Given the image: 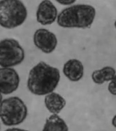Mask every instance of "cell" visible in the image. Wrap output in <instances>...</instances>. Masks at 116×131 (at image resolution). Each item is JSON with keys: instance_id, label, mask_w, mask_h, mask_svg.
Returning <instances> with one entry per match:
<instances>
[{"instance_id": "6da1fadb", "label": "cell", "mask_w": 116, "mask_h": 131, "mask_svg": "<svg viewBox=\"0 0 116 131\" xmlns=\"http://www.w3.org/2000/svg\"><path fill=\"white\" fill-rule=\"evenodd\" d=\"M60 78L59 71L44 61H41L30 70L27 86L30 92L37 96H44L53 92Z\"/></svg>"}, {"instance_id": "7a4b0ae2", "label": "cell", "mask_w": 116, "mask_h": 131, "mask_svg": "<svg viewBox=\"0 0 116 131\" xmlns=\"http://www.w3.org/2000/svg\"><path fill=\"white\" fill-rule=\"evenodd\" d=\"M96 10L93 6L75 5L65 8L57 17V23L64 28H89L94 22Z\"/></svg>"}, {"instance_id": "3957f363", "label": "cell", "mask_w": 116, "mask_h": 131, "mask_svg": "<svg viewBox=\"0 0 116 131\" xmlns=\"http://www.w3.org/2000/svg\"><path fill=\"white\" fill-rule=\"evenodd\" d=\"M28 15L27 7L20 1H0V26L4 28L14 29L24 23Z\"/></svg>"}, {"instance_id": "277c9868", "label": "cell", "mask_w": 116, "mask_h": 131, "mask_svg": "<svg viewBox=\"0 0 116 131\" xmlns=\"http://www.w3.org/2000/svg\"><path fill=\"white\" fill-rule=\"evenodd\" d=\"M27 115L26 105L18 96L5 99L0 103V119L5 126L19 125L24 122Z\"/></svg>"}, {"instance_id": "5b68a950", "label": "cell", "mask_w": 116, "mask_h": 131, "mask_svg": "<svg viewBox=\"0 0 116 131\" xmlns=\"http://www.w3.org/2000/svg\"><path fill=\"white\" fill-rule=\"evenodd\" d=\"M25 57L24 49L18 41L6 38L0 41V66L11 68L22 62Z\"/></svg>"}, {"instance_id": "8992f818", "label": "cell", "mask_w": 116, "mask_h": 131, "mask_svg": "<svg viewBox=\"0 0 116 131\" xmlns=\"http://www.w3.org/2000/svg\"><path fill=\"white\" fill-rule=\"evenodd\" d=\"M20 78L13 68H0V92L8 95L15 92L18 88Z\"/></svg>"}, {"instance_id": "52a82bcc", "label": "cell", "mask_w": 116, "mask_h": 131, "mask_svg": "<svg viewBox=\"0 0 116 131\" xmlns=\"http://www.w3.org/2000/svg\"><path fill=\"white\" fill-rule=\"evenodd\" d=\"M33 42L36 47L46 54L52 52L58 43L57 37L53 32L45 28H40L35 31Z\"/></svg>"}, {"instance_id": "ba28073f", "label": "cell", "mask_w": 116, "mask_h": 131, "mask_svg": "<svg viewBox=\"0 0 116 131\" xmlns=\"http://www.w3.org/2000/svg\"><path fill=\"white\" fill-rule=\"evenodd\" d=\"M58 10L55 6L50 1H43L39 4L37 10V21L45 26L51 25L57 18Z\"/></svg>"}, {"instance_id": "9c48e42d", "label": "cell", "mask_w": 116, "mask_h": 131, "mask_svg": "<svg viewBox=\"0 0 116 131\" xmlns=\"http://www.w3.org/2000/svg\"><path fill=\"white\" fill-rule=\"evenodd\" d=\"M84 68L81 62L75 59L68 61L63 66L64 75L72 82H78L84 75Z\"/></svg>"}, {"instance_id": "30bf717a", "label": "cell", "mask_w": 116, "mask_h": 131, "mask_svg": "<svg viewBox=\"0 0 116 131\" xmlns=\"http://www.w3.org/2000/svg\"><path fill=\"white\" fill-rule=\"evenodd\" d=\"M45 104L50 113L58 114L65 107L66 102L60 95L52 92L47 94L45 97Z\"/></svg>"}, {"instance_id": "8fae6325", "label": "cell", "mask_w": 116, "mask_h": 131, "mask_svg": "<svg viewBox=\"0 0 116 131\" xmlns=\"http://www.w3.org/2000/svg\"><path fill=\"white\" fill-rule=\"evenodd\" d=\"M42 131H69V128L63 119L53 114L46 119Z\"/></svg>"}, {"instance_id": "7c38bea8", "label": "cell", "mask_w": 116, "mask_h": 131, "mask_svg": "<svg viewBox=\"0 0 116 131\" xmlns=\"http://www.w3.org/2000/svg\"><path fill=\"white\" fill-rule=\"evenodd\" d=\"M116 75V71L111 67H105L101 69L94 71L92 75V80L94 83L102 84L105 82L112 81Z\"/></svg>"}, {"instance_id": "4fadbf2b", "label": "cell", "mask_w": 116, "mask_h": 131, "mask_svg": "<svg viewBox=\"0 0 116 131\" xmlns=\"http://www.w3.org/2000/svg\"><path fill=\"white\" fill-rule=\"evenodd\" d=\"M108 90L111 94L116 96V75L108 85Z\"/></svg>"}, {"instance_id": "5bb4252c", "label": "cell", "mask_w": 116, "mask_h": 131, "mask_svg": "<svg viewBox=\"0 0 116 131\" xmlns=\"http://www.w3.org/2000/svg\"><path fill=\"white\" fill-rule=\"evenodd\" d=\"M75 1H72V0H69V1H57V2L63 5H69L73 4V3L75 2Z\"/></svg>"}, {"instance_id": "9a60e30c", "label": "cell", "mask_w": 116, "mask_h": 131, "mask_svg": "<svg viewBox=\"0 0 116 131\" xmlns=\"http://www.w3.org/2000/svg\"><path fill=\"white\" fill-rule=\"evenodd\" d=\"M5 131H30L29 130H27L25 129H21L18 128H10L6 129Z\"/></svg>"}, {"instance_id": "2e32d148", "label": "cell", "mask_w": 116, "mask_h": 131, "mask_svg": "<svg viewBox=\"0 0 116 131\" xmlns=\"http://www.w3.org/2000/svg\"><path fill=\"white\" fill-rule=\"evenodd\" d=\"M112 123L113 127L116 128V115L113 117L112 121Z\"/></svg>"}, {"instance_id": "e0dca14e", "label": "cell", "mask_w": 116, "mask_h": 131, "mask_svg": "<svg viewBox=\"0 0 116 131\" xmlns=\"http://www.w3.org/2000/svg\"><path fill=\"white\" fill-rule=\"evenodd\" d=\"M2 100H3V96H2V94L0 92V103L2 102Z\"/></svg>"}, {"instance_id": "ac0fdd59", "label": "cell", "mask_w": 116, "mask_h": 131, "mask_svg": "<svg viewBox=\"0 0 116 131\" xmlns=\"http://www.w3.org/2000/svg\"><path fill=\"white\" fill-rule=\"evenodd\" d=\"M114 26H115V27L116 28V20L115 21V23H114Z\"/></svg>"}, {"instance_id": "d6986e66", "label": "cell", "mask_w": 116, "mask_h": 131, "mask_svg": "<svg viewBox=\"0 0 116 131\" xmlns=\"http://www.w3.org/2000/svg\"><path fill=\"white\" fill-rule=\"evenodd\" d=\"M0 129H1V124H0Z\"/></svg>"}]
</instances>
